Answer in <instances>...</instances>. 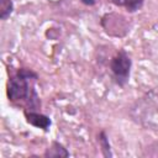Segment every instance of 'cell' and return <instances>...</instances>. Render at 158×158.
<instances>
[{
  "label": "cell",
  "mask_w": 158,
  "mask_h": 158,
  "mask_svg": "<svg viewBox=\"0 0 158 158\" xmlns=\"http://www.w3.org/2000/svg\"><path fill=\"white\" fill-rule=\"evenodd\" d=\"M25 116H26L27 122L31 123V125L35 126V127H40V128L47 131V130L49 128V126H51V120H49L47 116L42 115V114L32 112V111L27 112V111H26V112H25Z\"/></svg>",
  "instance_id": "obj_4"
},
{
  "label": "cell",
  "mask_w": 158,
  "mask_h": 158,
  "mask_svg": "<svg viewBox=\"0 0 158 158\" xmlns=\"http://www.w3.org/2000/svg\"><path fill=\"white\" fill-rule=\"evenodd\" d=\"M69 152L58 142H53L52 146L49 148H47V151L44 152V157H49V158H60V157H68Z\"/></svg>",
  "instance_id": "obj_5"
},
{
  "label": "cell",
  "mask_w": 158,
  "mask_h": 158,
  "mask_svg": "<svg viewBox=\"0 0 158 158\" xmlns=\"http://www.w3.org/2000/svg\"><path fill=\"white\" fill-rule=\"evenodd\" d=\"M99 141H100V143H101V147H102V151H104V154H105V157H111V152H110V144H109V141H107V138H106V135H105V132H101L100 135H99Z\"/></svg>",
  "instance_id": "obj_7"
},
{
  "label": "cell",
  "mask_w": 158,
  "mask_h": 158,
  "mask_svg": "<svg viewBox=\"0 0 158 158\" xmlns=\"http://www.w3.org/2000/svg\"><path fill=\"white\" fill-rule=\"evenodd\" d=\"M14 10V5L11 0H0V19L6 20Z\"/></svg>",
  "instance_id": "obj_6"
},
{
  "label": "cell",
  "mask_w": 158,
  "mask_h": 158,
  "mask_svg": "<svg viewBox=\"0 0 158 158\" xmlns=\"http://www.w3.org/2000/svg\"><path fill=\"white\" fill-rule=\"evenodd\" d=\"M111 70L116 78V81L120 85H123L130 77L131 69V59L125 52H118L111 60Z\"/></svg>",
  "instance_id": "obj_3"
},
{
  "label": "cell",
  "mask_w": 158,
  "mask_h": 158,
  "mask_svg": "<svg viewBox=\"0 0 158 158\" xmlns=\"http://www.w3.org/2000/svg\"><path fill=\"white\" fill-rule=\"evenodd\" d=\"M132 118L141 126L158 131V91H149L131 109Z\"/></svg>",
  "instance_id": "obj_1"
},
{
  "label": "cell",
  "mask_w": 158,
  "mask_h": 158,
  "mask_svg": "<svg viewBox=\"0 0 158 158\" xmlns=\"http://www.w3.org/2000/svg\"><path fill=\"white\" fill-rule=\"evenodd\" d=\"M142 4H143V0H130V2L126 5V7L130 12H135L142 6Z\"/></svg>",
  "instance_id": "obj_8"
},
{
  "label": "cell",
  "mask_w": 158,
  "mask_h": 158,
  "mask_svg": "<svg viewBox=\"0 0 158 158\" xmlns=\"http://www.w3.org/2000/svg\"><path fill=\"white\" fill-rule=\"evenodd\" d=\"M111 1H112V4H115L117 6H126L130 2V0H111Z\"/></svg>",
  "instance_id": "obj_9"
},
{
  "label": "cell",
  "mask_w": 158,
  "mask_h": 158,
  "mask_svg": "<svg viewBox=\"0 0 158 158\" xmlns=\"http://www.w3.org/2000/svg\"><path fill=\"white\" fill-rule=\"evenodd\" d=\"M28 79H37V74L28 69H19L16 75L10 78L7 84V98L10 101H20L22 99H31Z\"/></svg>",
  "instance_id": "obj_2"
},
{
  "label": "cell",
  "mask_w": 158,
  "mask_h": 158,
  "mask_svg": "<svg viewBox=\"0 0 158 158\" xmlns=\"http://www.w3.org/2000/svg\"><path fill=\"white\" fill-rule=\"evenodd\" d=\"M83 4H85V5H94L95 2H96V0H80Z\"/></svg>",
  "instance_id": "obj_10"
}]
</instances>
